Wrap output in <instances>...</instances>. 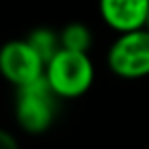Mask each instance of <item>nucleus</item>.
<instances>
[{"label":"nucleus","mask_w":149,"mask_h":149,"mask_svg":"<svg viewBox=\"0 0 149 149\" xmlns=\"http://www.w3.org/2000/svg\"><path fill=\"white\" fill-rule=\"evenodd\" d=\"M44 76L57 98H79L95 81V66L89 53L61 49L45 64Z\"/></svg>","instance_id":"f257e3e1"},{"label":"nucleus","mask_w":149,"mask_h":149,"mask_svg":"<svg viewBox=\"0 0 149 149\" xmlns=\"http://www.w3.org/2000/svg\"><path fill=\"white\" fill-rule=\"evenodd\" d=\"M55 115H57V96L47 85L45 76L17 89L15 119L23 130L30 134H42L53 125Z\"/></svg>","instance_id":"f03ea898"},{"label":"nucleus","mask_w":149,"mask_h":149,"mask_svg":"<svg viewBox=\"0 0 149 149\" xmlns=\"http://www.w3.org/2000/svg\"><path fill=\"white\" fill-rule=\"evenodd\" d=\"M108 66L121 79L149 76V32L146 29L119 34L108 49Z\"/></svg>","instance_id":"7ed1b4c3"},{"label":"nucleus","mask_w":149,"mask_h":149,"mask_svg":"<svg viewBox=\"0 0 149 149\" xmlns=\"http://www.w3.org/2000/svg\"><path fill=\"white\" fill-rule=\"evenodd\" d=\"M45 62L26 40H11L0 47V74L17 89L44 77Z\"/></svg>","instance_id":"20e7f679"},{"label":"nucleus","mask_w":149,"mask_h":149,"mask_svg":"<svg viewBox=\"0 0 149 149\" xmlns=\"http://www.w3.org/2000/svg\"><path fill=\"white\" fill-rule=\"evenodd\" d=\"M104 23L117 34L142 30L149 13V0H98Z\"/></svg>","instance_id":"39448f33"},{"label":"nucleus","mask_w":149,"mask_h":149,"mask_svg":"<svg viewBox=\"0 0 149 149\" xmlns=\"http://www.w3.org/2000/svg\"><path fill=\"white\" fill-rule=\"evenodd\" d=\"M61 49L76 51V53H89L93 45V32L83 23H68L58 32Z\"/></svg>","instance_id":"423d86ee"},{"label":"nucleus","mask_w":149,"mask_h":149,"mask_svg":"<svg viewBox=\"0 0 149 149\" xmlns=\"http://www.w3.org/2000/svg\"><path fill=\"white\" fill-rule=\"evenodd\" d=\"M25 40L29 42L30 47L40 55V58L45 64L61 51L58 32H55L53 29H47V26H38V29H34Z\"/></svg>","instance_id":"0eeeda50"},{"label":"nucleus","mask_w":149,"mask_h":149,"mask_svg":"<svg viewBox=\"0 0 149 149\" xmlns=\"http://www.w3.org/2000/svg\"><path fill=\"white\" fill-rule=\"evenodd\" d=\"M0 149H19L17 140L4 128H0Z\"/></svg>","instance_id":"6e6552de"},{"label":"nucleus","mask_w":149,"mask_h":149,"mask_svg":"<svg viewBox=\"0 0 149 149\" xmlns=\"http://www.w3.org/2000/svg\"><path fill=\"white\" fill-rule=\"evenodd\" d=\"M143 29L149 32V13H147V19H146V25H143Z\"/></svg>","instance_id":"1a4fd4ad"}]
</instances>
